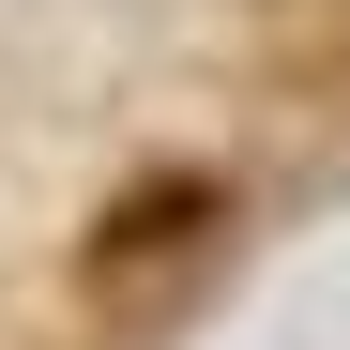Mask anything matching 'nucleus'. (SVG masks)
I'll list each match as a JSON object with an SVG mask.
<instances>
[{"label": "nucleus", "instance_id": "obj_1", "mask_svg": "<svg viewBox=\"0 0 350 350\" xmlns=\"http://www.w3.org/2000/svg\"><path fill=\"white\" fill-rule=\"evenodd\" d=\"M213 228H228V198L198 183V167H167V183H137V198L77 244V274H92V305H152V289H183V274L213 259Z\"/></svg>", "mask_w": 350, "mask_h": 350}]
</instances>
